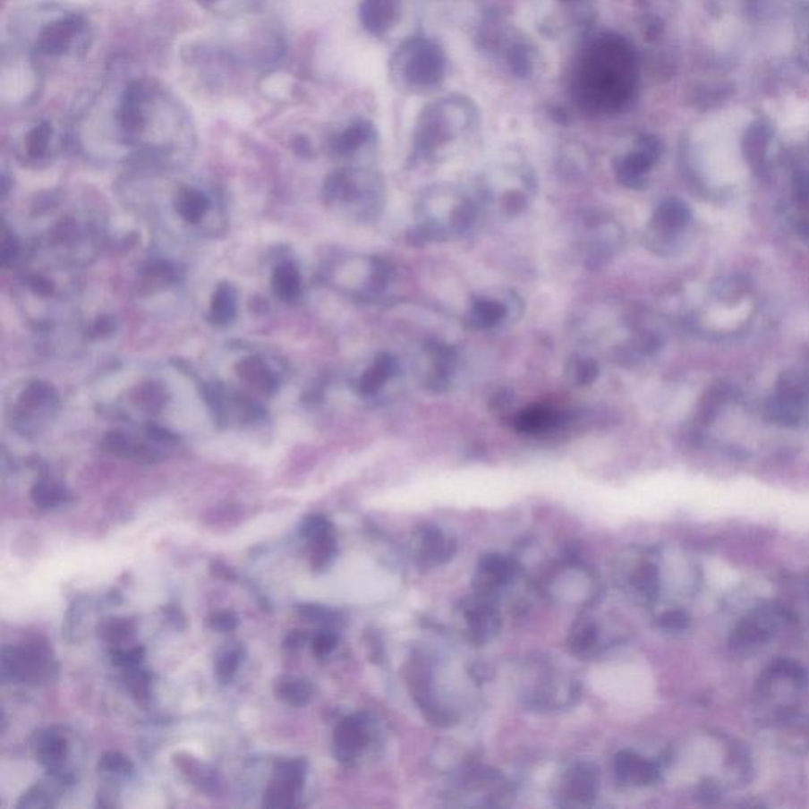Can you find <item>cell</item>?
<instances>
[{"mask_svg": "<svg viewBox=\"0 0 809 809\" xmlns=\"http://www.w3.org/2000/svg\"><path fill=\"white\" fill-rule=\"evenodd\" d=\"M796 61L809 72V5L803 8L796 22Z\"/></svg>", "mask_w": 809, "mask_h": 809, "instance_id": "obj_38", "label": "cell"}, {"mask_svg": "<svg viewBox=\"0 0 809 809\" xmlns=\"http://www.w3.org/2000/svg\"><path fill=\"white\" fill-rule=\"evenodd\" d=\"M507 315L506 305L495 299H476L472 307V323L476 328L487 329L501 323Z\"/></svg>", "mask_w": 809, "mask_h": 809, "instance_id": "obj_30", "label": "cell"}, {"mask_svg": "<svg viewBox=\"0 0 809 809\" xmlns=\"http://www.w3.org/2000/svg\"><path fill=\"white\" fill-rule=\"evenodd\" d=\"M778 748L790 754H809V715L805 711L765 724Z\"/></svg>", "mask_w": 809, "mask_h": 809, "instance_id": "obj_12", "label": "cell"}, {"mask_svg": "<svg viewBox=\"0 0 809 809\" xmlns=\"http://www.w3.org/2000/svg\"><path fill=\"white\" fill-rule=\"evenodd\" d=\"M468 623L478 641H489L499 629V617L489 602H474L468 610Z\"/></svg>", "mask_w": 809, "mask_h": 809, "instance_id": "obj_23", "label": "cell"}, {"mask_svg": "<svg viewBox=\"0 0 809 809\" xmlns=\"http://www.w3.org/2000/svg\"><path fill=\"white\" fill-rule=\"evenodd\" d=\"M337 642V635L334 634V633H331V631H321L313 639V645H311L313 653L317 654L318 658H324V656L331 654L336 650Z\"/></svg>", "mask_w": 809, "mask_h": 809, "instance_id": "obj_51", "label": "cell"}, {"mask_svg": "<svg viewBox=\"0 0 809 809\" xmlns=\"http://www.w3.org/2000/svg\"><path fill=\"white\" fill-rule=\"evenodd\" d=\"M175 206L185 222L198 223L206 216L210 201L200 190L185 189L181 192Z\"/></svg>", "mask_w": 809, "mask_h": 809, "instance_id": "obj_29", "label": "cell"}, {"mask_svg": "<svg viewBox=\"0 0 809 809\" xmlns=\"http://www.w3.org/2000/svg\"><path fill=\"white\" fill-rule=\"evenodd\" d=\"M550 115H552L553 119L557 122H560V123H567V113L565 109L560 108H553L550 111Z\"/></svg>", "mask_w": 809, "mask_h": 809, "instance_id": "obj_60", "label": "cell"}, {"mask_svg": "<svg viewBox=\"0 0 809 809\" xmlns=\"http://www.w3.org/2000/svg\"><path fill=\"white\" fill-rule=\"evenodd\" d=\"M141 404L148 408H158L162 404V391L157 386H148L141 392Z\"/></svg>", "mask_w": 809, "mask_h": 809, "instance_id": "obj_54", "label": "cell"}, {"mask_svg": "<svg viewBox=\"0 0 809 809\" xmlns=\"http://www.w3.org/2000/svg\"><path fill=\"white\" fill-rule=\"evenodd\" d=\"M241 662H243V648L241 647L225 648L217 654L216 675L218 681L223 685L231 683L236 677Z\"/></svg>", "mask_w": 809, "mask_h": 809, "instance_id": "obj_35", "label": "cell"}, {"mask_svg": "<svg viewBox=\"0 0 809 809\" xmlns=\"http://www.w3.org/2000/svg\"><path fill=\"white\" fill-rule=\"evenodd\" d=\"M239 375L247 379L250 385L257 386L258 389L270 394L277 389V378L260 359H245L241 364L237 365Z\"/></svg>", "mask_w": 809, "mask_h": 809, "instance_id": "obj_28", "label": "cell"}, {"mask_svg": "<svg viewBox=\"0 0 809 809\" xmlns=\"http://www.w3.org/2000/svg\"><path fill=\"white\" fill-rule=\"evenodd\" d=\"M148 435L149 439H154L160 445H171V443L177 441V437H175V433L169 432L168 429L160 427V425H149Z\"/></svg>", "mask_w": 809, "mask_h": 809, "instance_id": "obj_53", "label": "cell"}, {"mask_svg": "<svg viewBox=\"0 0 809 809\" xmlns=\"http://www.w3.org/2000/svg\"><path fill=\"white\" fill-rule=\"evenodd\" d=\"M639 86L634 47L614 34L592 35L574 64L573 97L583 113L615 115L633 103Z\"/></svg>", "mask_w": 809, "mask_h": 809, "instance_id": "obj_1", "label": "cell"}, {"mask_svg": "<svg viewBox=\"0 0 809 809\" xmlns=\"http://www.w3.org/2000/svg\"><path fill=\"white\" fill-rule=\"evenodd\" d=\"M301 534L311 542L324 540L332 534L331 522L323 515H311L303 520Z\"/></svg>", "mask_w": 809, "mask_h": 809, "instance_id": "obj_40", "label": "cell"}, {"mask_svg": "<svg viewBox=\"0 0 809 809\" xmlns=\"http://www.w3.org/2000/svg\"><path fill=\"white\" fill-rule=\"evenodd\" d=\"M693 214L686 202L678 198H668L656 208L650 220V245L660 249L674 247L678 237L688 230Z\"/></svg>", "mask_w": 809, "mask_h": 809, "instance_id": "obj_7", "label": "cell"}, {"mask_svg": "<svg viewBox=\"0 0 809 809\" xmlns=\"http://www.w3.org/2000/svg\"><path fill=\"white\" fill-rule=\"evenodd\" d=\"M129 670V674H127V686H129L130 693L133 694V697H136L138 701H146L149 697V677L144 670H140V668H127Z\"/></svg>", "mask_w": 809, "mask_h": 809, "instance_id": "obj_47", "label": "cell"}, {"mask_svg": "<svg viewBox=\"0 0 809 809\" xmlns=\"http://www.w3.org/2000/svg\"><path fill=\"white\" fill-rule=\"evenodd\" d=\"M561 421H563V416L560 413L555 412L553 408L534 404V406L522 410L514 421V425H515L517 432L526 433V435H542V433L552 432L553 429H557L561 424Z\"/></svg>", "mask_w": 809, "mask_h": 809, "instance_id": "obj_17", "label": "cell"}, {"mask_svg": "<svg viewBox=\"0 0 809 809\" xmlns=\"http://www.w3.org/2000/svg\"><path fill=\"white\" fill-rule=\"evenodd\" d=\"M594 789H596V778H594V771L590 769V765H577L575 769L569 771L566 786H565L569 798L587 803L590 798H593Z\"/></svg>", "mask_w": 809, "mask_h": 809, "instance_id": "obj_26", "label": "cell"}, {"mask_svg": "<svg viewBox=\"0 0 809 809\" xmlns=\"http://www.w3.org/2000/svg\"><path fill=\"white\" fill-rule=\"evenodd\" d=\"M375 136H377V132H375L373 123L365 119H358V121L351 122L340 135L336 136L332 146L340 156H351V154L358 152L359 149L364 148L365 144L373 141Z\"/></svg>", "mask_w": 809, "mask_h": 809, "instance_id": "obj_19", "label": "cell"}, {"mask_svg": "<svg viewBox=\"0 0 809 809\" xmlns=\"http://www.w3.org/2000/svg\"><path fill=\"white\" fill-rule=\"evenodd\" d=\"M600 367L593 359L575 358L567 365V375L571 377L574 385L588 386L598 378Z\"/></svg>", "mask_w": 809, "mask_h": 809, "instance_id": "obj_37", "label": "cell"}, {"mask_svg": "<svg viewBox=\"0 0 809 809\" xmlns=\"http://www.w3.org/2000/svg\"><path fill=\"white\" fill-rule=\"evenodd\" d=\"M689 615L683 609H668L660 617V626L668 633H683L689 626Z\"/></svg>", "mask_w": 809, "mask_h": 809, "instance_id": "obj_46", "label": "cell"}, {"mask_svg": "<svg viewBox=\"0 0 809 809\" xmlns=\"http://www.w3.org/2000/svg\"><path fill=\"white\" fill-rule=\"evenodd\" d=\"M146 270H148L150 276L166 277L173 272V268H171V264H169L168 261L154 260V261H149L148 266H146Z\"/></svg>", "mask_w": 809, "mask_h": 809, "instance_id": "obj_56", "label": "cell"}, {"mask_svg": "<svg viewBox=\"0 0 809 809\" xmlns=\"http://www.w3.org/2000/svg\"><path fill=\"white\" fill-rule=\"evenodd\" d=\"M4 678L35 685L45 678L47 658L38 647H12L4 650L2 658Z\"/></svg>", "mask_w": 809, "mask_h": 809, "instance_id": "obj_9", "label": "cell"}, {"mask_svg": "<svg viewBox=\"0 0 809 809\" xmlns=\"http://www.w3.org/2000/svg\"><path fill=\"white\" fill-rule=\"evenodd\" d=\"M809 404V383L798 375L784 378L771 404V414L775 421L784 424H796L802 419Z\"/></svg>", "mask_w": 809, "mask_h": 809, "instance_id": "obj_11", "label": "cell"}, {"mask_svg": "<svg viewBox=\"0 0 809 809\" xmlns=\"http://www.w3.org/2000/svg\"><path fill=\"white\" fill-rule=\"evenodd\" d=\"M154 94L156 90L149 81L136 80L125 88L117 109V122L125 135L138 136L146 130L149 106Z\"/></svg>", "mask_w": 809, "mask_h": 809, "instance_id": "obj_8", "label": "cell"}, {"mask_svg": "<svg viewBox=\"0 0 809 809\" xmlns=\"http://www.w3.org/2000/svg\"><path fill=\"white\" fill-rule=\"evenodd\" d=\"M598 642V629L593 623H580L574 629L571 643L577 653H587Z\"/></svg>", "mask_w": 809, "mask_h": 809, "instance_id": "obj_42", "label": "cell"}, {"mask_svg": "<svg viewBox=\"0 0 809 809\" xmlns=\"http://www.w3.org/2000/svg\"><path fill=\"white\" fill-rule=\"evenodd\" d=\"M293 149L296 150V154H299V156H311V142H309L307 138H303V136H299V138L294 140V142H293Z\"/></svg>", "mask_w": 809, "mask_h": 809, "instance_id": "obj_58", "label": "cell"}, {"mask_svg": "<svg viewBox=\"0 0 809 809\" xmlns=\"http://www.w3.org/2000/svg\"><path fill=\"white\" fill-rule=\"evenodd\" d=\"M303 642H305V635L301 631H291L290 634L286 635V639H285V648L296 650V648L303 645Z\"/></svg>", "mask_w": 809, "mask_h": 809, "instance_id": "obj_57", "label": "cell"}, {"mask_svg": "<svg viewBox=\"0 0 809 809\" xmlns=\"http://www.w3.org/2000/svg\"><path fill=\"white\" fill-rule=\"evenodd\" d=\"M29 285H30V288H32L35 293H38L40 296H49V294L53 293V284H51L47 278H45V277H32V278H29Z\"/></svg>", "mask_w": 809, "mask_h": 809, "instance_id": "obj_55", "label": "cell"}, {"mask_svg": "<svg viewBox=\"0 0 809 809\" xmlns=\"http://www.w3.org/2000/svg\"><path fill=\"white\" fill-rule=\"evenodd\" d=\"M661 154V141L656 136L648 133L639 136L633 150L615 160L617 179L631 189H642L647 183L648 173L660 162Z\"/></svg>", "mask_w": 809, "mask_h": 809, "instance_id": "obj_6", "label": "cell"}, {"mask_svg": "<svg viewBox=\"0 0 809 809\" xmlns=\"http://www.w3.org/2000/svg\"><path fill=\"white\" fill-rule=\"evenodd\" d=\"M53 805V794L43 784H37L22 796L18 808H51Z\"/></svg>", "mask_w": 809, "mask_h": 809, "instance_id": "obj_45", "label": "cell"}, {"mask_svg": "<svg viewBox=\"0 0 809 809\" xmlns=\"http://www.w3.org/2000/svg\"><path fill=\"white\" fill-rule=\"evenodd\" d=\"M68 754V743L65 737L57 734L55 730H47L38 737L37 743V757L38 762L49 770V771H59L62 763L65 761Z\"/></svg>", "mask_w": 809, "mask_h": 809, "instance_id": "obj_20", "label": "cell"}, {"mask_svg": "<svg viewBox=\"0 0 809 809\" xmlns=\"http://www.w3.org/2000/svg\"><path fill=\"white\" fill-rule=\"evenodd\" d=\"M506 65L520 80L530 78L536 67V49L526 38H511L505 47Z\"/></svg>", "mask_w": 809, "mask_h": 809, "instance_id": "obj_18", "label": "cell"}, {"mask_svg": "<svg viewBox=\"0 0 809 809\" xmlns=\"http://www.w3.org/2000/svg\"><path fill=\"white\" fill-rule=\"evenodd\" d=\"M635 590L641 593L642 598L647 600H658L660 592H661V575L660 569L647 563L643 566L639 567V571L634 577Z\"/></svg>", "mask_w": 809, "mask_h": 809, "instance_id": "obj_33", "label": "cell"}, {"mask_svg": "<svg viewBox=\"0 0 809 809\" xmlns=\"http://www.w3.org/2000/svg\"><path fill=\"white\" fill-rule=\"evenodd\" d=\"M337 552V544L334 536H328L324 540L313 542V552H311V566L315 569H324L329 566L331 561L334 560Z\"/></svg>", "mask_w": 809, "mask_h": 809, "instance_id": "obj_41", "label": "cell"}, {"mask_svg": "<svg viewBox=\"0 0 809 809\" xmlns=\"http://www.w3.org/2000/svg\"><path fill=\"white\" fill-rule=\"evenodd\" d=\"M115 329V321L108 317H103L95 323V331L98 332V334H109V332H113Z\"/></svg>", "mask_w": 809, "mask_h": 809, "instance_id": "obj_59", "label": "cell"}, {"mask_svg": "<svg viewBox=\"0 0 809 809\" xmlns=\"http://www.w3.org/2000/svg\"><path fill=\"white\" fill-rule=\"evenodd\" d=\"M517 573L514 561L507 560L503 555H486L479 565V575L482 585L490 590L493 587L505 585L514 579Z\"/></svg>", "mask_w": 809, "mask_h": 809, "instance_id": "obj_22", "label": "cell"}, {"mask_svg": "<svg viewBox=\"0 0 809 809\" xmlns=\"http://www.w3.org/2000/svg\"><path fill=\"white\" fill-rule=\"evenodd\" d=\"M614 773L617 781L625 786H635L645 788L651 786L660 779L661 769L653 761H648L642 755L634 754L631 751H621L615 755Z\"/></svg>", "mask_w": 809, "mask_h": 809, "instance_id": "obj_13", "label": "cell"}, {"mask_svg": "<svg viewBox=\"0 0 809 809\" xmlns=\"http://www.w3.org/2000/svg\"><path fill=\"white\" fill-rule=\"evenodd\" d=\"M792 620L794 615L782 604H757L746 610L730 629L728 645L734 651H754L773 641Z\"/></svg>", "mask_w": 809, "mask_h": 809, "instance_id": "obj_5", "label": "cell"}, {"mask_svg": "<svg viewBox=\"0 0 809 809\" xmlns=\"http://www.w3.org/2000/svg\"><path fill=\"white\" fill-rule=\"evenodd\" d=\"M98 769L103 773H109V775H127L133 771V765L125 755L111 751L101 757Z\"/></svg>", "mask_w": 809, "mask_h": 809, "instance_id": "obj_43", "label": "cell"}, {"mask_svg": "<svg viewBox=\"0 0 809 809\" xmlns=\"http://www.w3.org/2000/svg\"><path fill=\"white\" fill-rule=\"evenodd\" d=\"M53 135V127L49 122H40L29 130L26 135V152L30 158H41L47 156L49 141Z\"/></svg>", "mask_w": 809, "mask_h": 809, "instance_id": "obj_36", "label": "cell"}, {"mask_svg": "<svg viewBox=\"0 0 809 809\" xmlns=\"http://www.w3.org/2000/svg\"><path fill=\"white\" fill-rule=\"evenodd\" d=\"M272 288L278 299L294 302L301 294V276L293 263L280 264L272 276Z\"/></svg>", "mask_w": 809, "mask_h": 809, "instance_id": "obj_25", "label": "cell"}, {"mask_svg": "<svg viewBox=\"0 0 809 809\" xmlns=\"http://www.w3.org/2000/svg\"><path fill=\"white\" fill-rule=\"evenodd\" d=\"M446 70L445 49L424 35L406 38L396 49L389 65L392 82L414 94L439 88L445 80Z\"/></svg>", "mask_w": 809, "mask_h": 809, "instance_id": "obj_4", "label": "cell"}, {"mask_svg": "<svg viewBox=\"0 0 809 809\" xmlns=\"http://www.w3.org/2000/svg\"><path fill=\"white\" fill-rule=\"evenodd\" d=\"M274 778L291 782V784H294L296 788L301 789L303 781H305V763L302 761L280 762L276 767V776Z\"/></svg>", "mask_w": 809, "mask_h": 809, "instance_id": "obj_44", "label": "cell"}, {"mask_svg": "<svg viewBox=\"0 0 809 809\" xmlns=\"http://www.w3.org/2000/svg\"><path fill=\"white\" fill-rule=\"evenodd\" d=\"M101 634L111 645H121L123 642L130 641V637L135 634V626L132 621L111 618L101 627Z\"/></svg>", "mask_w": 809, "mask_h": 809, "instance_id": "obj_39", "label": "cell"}, {"mask_svg": "<svg viewBox=\"0 0 809 809\" xmlns=\"http://www.w3.org/2000/svg\"><path fill=\"white\" fill-rule=\"evenodd\" d=\"M67 497V490L64 487L55 482H47V481L37 482L30 490V498L35 505L43 509H49V507H55V506L65 503Z\"/></svg>", "mask_w": 809, "mask_h": 809, "instance_id": "obj_34", "label": "cell"}, {"mask_svg": "<svg viewBox=\"0 0 809 809\" xmlns=\"http://www.w3.org/2000/svg\"><path fill=\"white\" fill-rule=\"evenodd\" d=\"M209 623L210 627L216 629V631L231 633V631H234L239 626V618H237L236 614L228 612V610H223V612H217V614L212 615Z\"/></svg>", "mask_w": 809, "mask_h": 809, "instance_id": "obj_52", "label": "cell"}, {"mask_svg": "<svg viewBox=\"0 0 809 809\" xmlns=\"http://www.w3.org/2000/svg\"><path fill=\"white\" fill-rule=\"evenodd\" d=\"M297 615L307 623H323V621H331L332 614L329 609L318 604H303L297 607Z\"/></svg>", "mask_w": 809, "mask_h": 809, "instance_id": "obj_48", "label": "cell"}, {"mask_svg": "<svg viewBox=\"0 0 809 809\" xmlns=\"http://www.w3.org/2000/svg\"><path fill=\"white\" fill-rule=\"evenodd\" d=\"M396 371L397 361L389 354H379L359 379V392L365 397L375 396L394 377Z\"/></svg>", "mask_w": 809, "mask_h": 809, "instance_id": "obj_21", "label": "cell"}, {"mask_svg": "<svg viewBox=\"0 0 809 809\" xmlns=\"http://www.w3.org/2000/svg\"><path fill=\"white\" fill-rule=\"evenodd\" d=\"M565 4H577V2H583V0H563Z\"/></svg>", "mask_w": 809, "mask_h": 809, "instance_id": "obj_62", "label": "cell"}, {"mask_svg": "<svg viewBox=\"0 0 809 809\" xmlns=\"http://www.w3.org/2000/svg\"><path fill=\"white\" fill-rule=\"evenodd\" d=\"M236 290L233 285L220 284L210 301V317L217 324H228L236 317Z\"/></svg>", "mask_w": 809, "mask_h": 809, "instance_id": "obj_27", "label": "cell"}, {"mask_svg": "<svg viewBox=\"0 0 809 809\" xmlns=\"http://www.w3.org/2000/svg\"><path fill=\"white\" fill-rule=\"evenodd\" d=\"M451 544L441 536L439 530L425 532L422 540V558L429 565H439L451 557Z\"/></svg>", "mask_w": 809, "mask_h": 809, "instance_id": "obj_32", "label": "cell"}, {"mask_svg": "<svg viewBox=\"0 0 809 809\" xmlns=\"http://www.w3.org/2000/svg\"><path fill=\"white\" fill-rule=\"evenodd\" d=\"M402 13V0H362L359 21L373 37H385L397 26Z\"/></svg>", "mask_w": 809, "mask_h": 809, "instance_id": "obj_14", "label": "cell"}, {"mask_svg": "<svg viewBox=\"0 0 809 809\" xmlns=\"http://www.w3.org/2000/svg\"><path fill=\"white\" fill-rule=\"evenodd\" d=\"M297 792L299 788L294 784L274 778L264 794V806L274 809L291 808L296 802Z\"/></svg>", "mask_w": 809, "mask_h": 809, "instance_id": "obj_31", "label": "cell"}, {"mask_svg": "<svg viewBox=\"0 0 809 809\" xmlns=\"http://www.w3.org/2000/svg\"><path fill=\"white\" fill-rule=\"evenodd\" d=\"M20 253V243L12 234H8L7 231H2V241H0V260L4 266H10L14 260L18 258Z\"/></svg>", "mask_w": 809, "mask_h": 809, "instance_id": "obj_50", "label": "cell"}, {"mask_svg": "<svg viewBox=\"0 0 809 809\" xmlns=\"http://www.w3.org/2000/svg\"><path fill=\"white\" fill-rule=\"evenodd\" d=\"M367 728L365 722L359 716L345 718L334 730V746L340 761H351L365 748L367 745Z\"/></svg>", "mask_w": 809, "mask_h": 809, "instance_id": "obj_15", "label": "cell"}, {"mask_svg": "<svg viewBox=\"0 0 809 809\" xmlns=\"http://www.w3.org/2000/svg\"><path fill=\"white\" fill-rule=\"evenodd\" d=\"M809 695V670L792 658H778L757 677L754 708L762 726L803 711Z\"/></svg>", "mask_w": 809, "mask_h": 809, "instance_id": "obj_2", "label": "cell"}, {"mask_svg": "<svg viewBox=\"0 0 809 809\" xmlns=\"http://www.w3.org/2000/svg\"><path fill=\"white\" fill-rule=\"evenodd\" d=\"M771 138H773V127L769 121L755 119L754 122L749 123L748 129L743 135L742 150L745 160L749 163L751 168H762L763 163L767 160Z\"/></svg>", "mask_w": 809, "mask_h": 809, "instance_id": "obj_16", "label": "cell"}, {"mask_svg": "<svg viewBox=\"0 0 809 809\" xmlns=\"http://www.w3.org/2000/svg\"><path fill=\"white\" fill-rule=\"evenodd\" d=\"M86 22L80 14H67L41 29L37 38V51L45 55H67L78 37L84 32Z\"/></svg>", "mask_w": 809, "mask_h": 809, "instance_id": "obj_10", "label": "cell"}, {"mask_svg": "<svg viewBox=\"0 0 809 809\" xmlns=\"http://www.w3.org/2000/svg\"><path fill=\"white\" fill-rule=\"evenodd\" d=\"M276 694L280 701H284L288 705L303 707L311 702L313 688L309 681L284 675L276 681Z\"/></svg>", "mask_w": 809, "mask_h": 809, "instance_id": "obj_24", "label": "cell"}, {"mask_svg": "<svg viewBox=\"0 0 809 809\" xmlns=\"http://www.w3.org/2000/svg\"><path fill=\"white\" fill-rule=\"evenodd\" d=\"M144 658V648L135 647L130 650H115L113 653V664L119 668H136Z\"/></svg>", "mask_w": 809, "mask_h": 809, "instance_id": "obj_49", "label": "cell"}, {"mask_svg": "<svg viewBox=\"0 0 809 809\" xmlns=\"http://www.w3.org/2000/svg\"><path fill=\"white\" fill-rule=\"evenodd\" d=\"M198 2H201L204 5H208V4H212V2H217V0H198Z\"/></svg>", "mask_w": 809, "mask_h": 809, "instance_id": "obj_61", "label": "cell"}, {"mask_svg": "<svg viewBox=\"0 0 809 809\" xmlns=\"http://www.w3.org/2000/svg\"><path fill=\"white\" fill-rule=\"evenodd\" d=\"M478 121L476 105L464 95H451L429 103L419 115L414 130L416 156L432 157L447 142L464 135Z\"/></svg>", "mask_w": 809, "mask_h": 809, "instance_id": "obj_3", "label": "cell"}]
</instances>
